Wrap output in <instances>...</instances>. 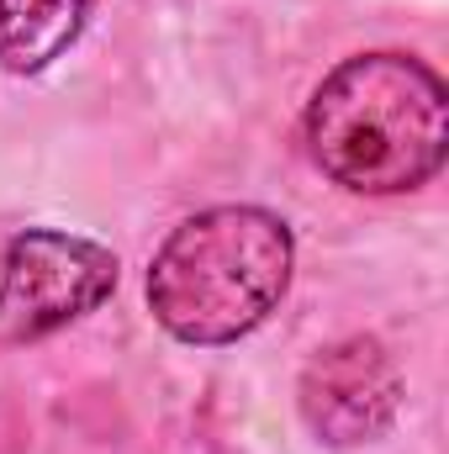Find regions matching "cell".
<instances>
[{
	"instance_id": "cell-1",
	"label": "cell",
	"mask_w": 449,
	"mask_h": 454,
	"mask_svg": "<svg viewBox=\"0 0 449 454\" xmlns=\"http://www.w3.org/2000/svg\"><path fill=\"white\" fill-rule=\"evenodd\" d=\"M307 148L343 191H418L449 153L445 80L413 53H354L307 101Z\"/></svg>"
},
{
	"instance_id": "cell-2",
	"label": "cell",
	"mask_w": 449,
	"mask_h": 454,
	"mask_svg": "<svg viewBox=\"0 0 449 454\" xmlns=\"http://www.w3.org/2000/svg\"><path fill=\"white\" fill-rule=\"evenodd\" d=\"M296 238L264 207H212L175 227L148 264V307L180 343L217 348L254 333L286 296Z\"/></svg>"
},
{
	"instance_id": "cell-3",
	"label": "cell",
	"mask_w": 449,
	"mask_h": 454,
	"mask_svg": "<svg viewBox=\"0 0 449 454\" xmlns=\"http://www.w3.org/2000/svg\"><path fill=\"white\" fill-rule=\"evenodd\" d=\"M116 291V254L96 238L27 227L0 264V343L48 339Z\"/></svg>"
},
{
	"instance_id": "cell-4",
	"label": "cell",
	"mask_w": 449,
	"mask_h": 454,
	"mask_svg": "<svg viewBox=\"0 0 449 454\" xmlns=\"http://www.w3.org/2000/svg\"><path fill=\"white\" fill-rule=\"evenodd\" d=\"M402 380L375 339H343L323 348L302 375V412L328 444L381 439L397 418Z\"/></svg>"
},
{
	"instance_id": "cell-5",
	"label": "cell",
	"mask_w": 449,
	"mask_h": 454,
	"mask_svg": "<svg viewBox=\"0 0 449 454\" xmlns=\"http://www.w3.org/2000/svg\"><path fill=\"white\" fill-rule=\"evenodd\" d=\"M96 0H0V69L5 74H43L53 59H64Z\"/></svg>"
}]
</instances>
